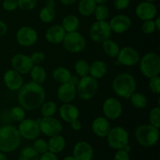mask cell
Listing matches in <instances>:
<instances>
[{
  "label": "cell",
  "mask_w": 160,
  "mask_h": 160,
  "mask_svg": "<svg viewBox=\"0 0 160 160\" xmlns=\"http://www.w3.org/2000/svg\"><path fill=\"white\" fill-rule=\"evenodd\" d=\"M18 103L27 111L39 109L46 98V92L42 84L33 81L23 84L18 91Z\"/></svg>",
  "instance_id": "1"
},
{
  "label": "cell",
  "mask_w": 160,
  "mask_h": 160,
  "mask_svg": "<svg viewBox=\"0 0 160 160\" xmlns=\"http://www.w3.org/2000/svg\"><path fill=\"white\" fill-rule=\"evenodd\" d=\"M22 138L18 129L11 124L0 127V152H12L20 147Z\"/></svg>",
  "instance_id": "2"
},
{
  "label": "cell",
  "mask_w": 160,
  "mask_h": 160,
  "mask_svg": "<svg viewBox=\"0 0 160 160\" xmlns=\"http://www.w3.org/2000/svg\"><path fill=\"white\" fill-rule=\"evenodd\" d=\"M112 88L118 97L129 99L131 95L135 92L137 89L135 78L127 72L120 73L112 80Z\"/></svg>",
  "instance_id": "3"
},
{
  "label": "cell",
  "mask_w": 160,
  "mask_h": 160,
  "mask_svg": "<svg viewBox=\"0 0 160 160\" xmlns=\"http://www.w3.org/2000/svg\"><path fill=\"white\" fill-rule=\"evenodd\" d=\"M159 128L149 124H142L134 131V138L138 143L144 148H152L158 143Z\"/></svg>",
  "instance_id": "4"
},
{
  "label": "cell",
  "mask_w": 160,
  "mask_h": 160,
  "mask_svg": "<svg viewBox=\"0 0 160 160\" xmlns=\"http://www.w3.org/2000/svg\"><path fill=\"white\" fill-rule=\"evenodd\" d=\"M141 73L147 78L159 76L160 73V56L155 52L144 54L139 60Z\"/></svg>",
  "instance_id": "5"
},
{
  "label": "cell",
  "mask_w": 160,
  "mask_h": 160,
  "mask_svg": "<svg viewBox=\"0 0 160 160\" xmlns=\"http://www.w3.org/2000/svg\"><path fill=\"white\" fill-rule=\"evenodd\" d=\"M77 96L81 100L88 101L93 98L98 89V80L90 75L80 78L79 83L76 86Z\"/></svg>",
  "instance_id": "6"
},
{
  "label": "cell",
  "mask_w": 160,
  "mask_h": 160,
  "mask_svg": "<svg viewBox=\"0 0 160 160\" xmlns=\"http://www.w3.org/2000/svg\"><path fill=\"white\" fill-rule=\"evenodd\" d=\"M106 138L108 145L112 149H122L125 145L129 144V133L121 126L111 128Z\"/></svg>",
  "instance_id": "7"
},
{
  "label": "cell",
  "mask_w": 160,
  "mask_h": 160,
  "mask_svg": "<svg viewBox=\"0 0 160 160\" xmlns=\"http://www.w3.org/2000/svg\"><path fill=\"white\" fill-rule=\"evenodd\" d=\"M62 43L67 52L74 54L82 52L87 46L85 38L78 31L67 33Z\"/></svg>",
  "instance_id": "8"
},
{
  "label": "cell",
  "mask_w": 160,
  "mask_h": 160,
  "mask_svg": "<svg viewBox=\"0 0 160 160\" xmlns=\"http://www.w3.org/2000/svg\"><path fill=\"white\" fill-rule=\"evenodd\" d=\"M112 31L107 20L94 22L89 29L90 38L96 43H102L104 41L110 38Z\"/></svg>",
  "instance_id": "9"
},
{
  "label": "cell",
  "mask_w": 160,
  "mask_h": 160,
  "mask_svg": "<svg viewBox=\"0 0 160 160\" xmlns=\"http://www.w3.org/2000/svg\"><path fill=\"white\" fill-rule=\"evenodd\" d=\"M19 133L22 138L33 141L39 138L41 134L38 122L34 119H26L20 122L18 125Z\"/></svg>",
  "instance_id": "10"
},
{
  "label": "cell",
  "mask_w": 160,
  "mask_h": 160,
  "mask_svg": "<svg viewBox=\"0 0 160 160\" xmlns=\"http://www.w3.org/2000/svg\"><path fill=\"white\" fill-rule=\"evenodd\" d=\"M36 120L39 123L41 134H43L48 138L60 134L63 130V126L60 120L54 117H42Z\"/></svg>",
  "instance_id": "11"
},
{
  "label": "cell",
  "mask_w": 160,
  "mask_h": 160,
  "mask_svg": "<svg viewBox=\"0 0 160 160\" xmlns=\"http://www.w3.org/2000/svg\"><path fill=\"white\" fill-rule=\"evenodd\" d=\"M140 58V53L136 48L134 47L125 46L120 49L116 63L125 67H134L138 63Z\"/></svg>",
  "instance_id": "12"
},
{
  "label": "cell",
  "mask_w": 160,
  "mask_h": 160,
  "mask_svg": "<svg viewBox=\"0 0 160 160\" xmlns=\"http://www.w3.org/2000/svg\"><path fill=\"white\" fill-rule=\"evenodd\" d=\"M16 40L22 47H31L37 43L38 34L34 28L30 26H23L17 30Z\"/></svg>",
  "instance_id": "13"
},
{
  "label": "cell",
  "mask_w": 160,
  "mask_h": 160,
  "mask_svg": "<svg viewBox=\"0 0 160 160\" xmlns=\"http://www.w3.org/2000/svg\"><path fill=\"white\" fill-rule=\"evenodd\" d=\"M102 112L108 120H116L123 113V106L120 100L114 97H109L102 104Z\"/></svg>",
  "instance_id": "14"
},
{
  "label": "cell",
  "mask_w": 160,
  "mask_h": 160,
  "mask_svg": "<svg viewBox=\"0 0 160 160\" xmlns=\"http://www.w3.org/2000/svg\"><path fill=\"white\" fill-rule=\"evenodd\" d=\"M11 67L22 75H26L30 73L33 67L32 61L30 56L24 53H17L11 59Z\"/></svg>",
  "instance_id": "15"
},
{
  "label": "cell",
  "mask_w": 160,
  "mask_h": 160,
  "mask_svg": "<svg viewBox=\"0 0 160 160\" xmlns=\"http://www.w3.org/2000/svg\"><path fill=\"white\" fill-rule=\"evenodd\" d=\"M109 23L112 32L120 34L129 31L132 25V20L126 14H117L111 18Z\"/></svg>",
  "instance_id": "16"
},
{
  "label": "cell",
  "mask_w": 160,
  "mask_h": 160,
  "mask_svg": "<svg viewBox=\"0 0 160 160\" xmlns=\"http://www.w3.org/2000/svg\"><path fill=\"white\" fill-rule=\"evenodd\" d=\"M158 9L154 2L143 1L139 2L135 8V14L139 20H153L157 16Z\"/></svg>",
  "instance_id": "17"
},
{
  "label": "cell",
  "mask_w": 160,
  "mask_h": 160,
  "mask_svg": "<svg viewBox=\"0 0 160 160\" xmlns=\"http://www.w3.org/2000/svg\"><path fill=\"white\" fill-rule=\"evenodd\" d=\"M3 82L5 86L12 92L19 91L24 84L23 75L13 69H9L5 72L3 75Z\"/></svg>",
  "instance_id": "18"
},
{
  "label": "cell",
  "mask_w": 160,
  "mask_h": 160,
  "mask_svg": "<svg viewBox=\"0 0 160 160\" xmlns=\"http://www.w3.org/2000/svg\"><path fill=\"white\" fill-rule=\"evenodd\" d=\"M73 156L76 160H92L94 157L93 147L85 141L77 142L73 147Z\"/></svg>",
  "instance_id": "19"
},
{
  "label": "cell",
  "mask_w": 160,
  "mask_h": 160,
  "mask_svg": "<svg viewBox=\"0 0 160 160\" xmlns=\"http://www.w3.org/2000/svg\"><path fill=\"white\" fill-rule=\"evenodd\" d=\"M67 32L60 24H53L46 30L45 33V40L52 45L62 43Z\"/></svg>",
  "instance_id": "20"
},
{
  "label": "cell",
  "mask_w": 160,
  "mask_h": 160,
  "mask_svg": "<svg viewBox=\"0 0 160 160\" xmlns=\"http://www.w3.org/2000/svg\"><path fill=\"white\" fill-rule=\"evenodd\" d=\"M76 86L69 82L60 84L57 90V98L61 102L70 103L76 98Z\"/></svg>",
  "instance_id": "21"
},
{
  "label": "cell",
  "mask_w": 160,
  "mask_h": 160,
  "mask_svg": "<svg viewBox=\"0 0 160 160\" xmlns=\"http://www.w3.org/2000/svg\"><path fill=\"white\" fill-rule=\"evenodd\" d=\"M92 132L95 136L98 138H106L111 129V125L109 120L104 117H98L92 121Z\"/></svg>",
  "instance_id": "22"
},
{
  "label": "cell",
  "mask_w": 160,
  "mask_h": 160,
  "mask_svg": "<svg viewBox=\"0 0 160 160\" xmlns=\"http://www.w3.org/2000/svg\"><path fill=\"white\" fill-rule=\"evenodd\" d=\"M59 115L63 121L70 123L79 118L80 111L76 106L70 103H62L59 109Z\"/></svg>",
  "instance_id": "23"
},
{
  "label": "cell",
  "mask_w": 160,
  "mask_h": 160,
  "mask_svg": "<svg viewBox=\"0 0 160 160\" xmlns=\"http://www.w3.org/2000/svg\"><path fill=\"white\" fill-rule=\"evenodd\" d=\"M107 71V64L103 60H95L89 66V75L96 80L104 78Z\"/></svg>",
  "instance_id": "24"
},
{
  "label": "cell",
  "mask_w": 160,
  "mask_h": 160,
  "mask_svg": "<svg viewBox=\"0 0 160 160\" xmlns=\"http://www.w3.org/2000/svg\"><path fill=\"white\" fill-rule=\"evenodd\" d=\"M66 144L67 142L65 138L61 135V134L50 137L48 142V151L54 154H59L63 151L66 147Z\"/></svg>",
  "instance_id": "25"
},
{
  "label": "cell",
  "mask_w": 160,
  "mask_h": 160,
  "mask_svg": "<svg viewBox=\"0 0 160 160\" xmlns=\"http://www.w3.org/2000/svg\"><path fill=\"white\" fill-rule=\"evenodd\" d=\"M61 26L67 33L77 31L80 26V20L76 15L69 14L63 17Z\"/></svg>",
  "instance_id": "26"
},
{
  "label": "cell",
  "mask_w": 160,
  "mask_h": 160,
  "mask_svg": "<svg viewBox=\"0 0 160 160\" xmlns=\"http://www.w3.org/2000/svg\"><path fill=\"white\" fill-rule=\"evenodd\" d=\"M96 6L95 0H80L78 6V12L82 17H91L94 14Z\"/></svg>",
  "instance_id": "27"
},
{
  "label": "cell",
  "mask_w": 160,
  "mask_h": 160,
  "mask_svg": "<svg viewBox=\"0 0 160 160\" xmlns=\"http://www.w3.org/2000/svg\"><path fill=\"white\" fill-rule=\"evenodd\" d=\"M30 76L33 82L42 84L47 79V72L42 65H34L30 71Z\"/></svg>",
  "instance_id": "28"
},
{
  "label": "cell",
  "mask_w": 160,
  "mask_h": 160,
  "mask_svg": "<svg viewBox=\"0 0 160 160\" xmlns=\"http://www.w3.org/2000/svg\"><path fill=\"white\" fill-rule=\"evenodd\" d=\"M102 48L105 54L110 58H117L120 49L117 42L110 38L102 43Z\"/></svg>",
  "instance_id": "29"
},
{
  "label": "cell",
  "mask_w": 160,
  "mask_h": 160,
  "mask_svg": "<svg viewBox=\"0 0 160 160\" xmlns=\"http://www.w3.org/2000/svg\"><path fill=\"white\" fill-rule=\"evenodd\" d=\"M52 75L53 80L61 84L69 82L72 73L67 67H58L53 70Z\"/></svg>",
  "instance_id": "30"
},
{
  "label": "cell",
  "mask_w": 160,
  "mask_h": 160,
  "mask_svg": "<svg viewBox=\"0 0 160 160\" xmlns=\"http://www.w3.org/2000/svg\"><path fill=\"white\" fill-rule=\"evenodd\" d=\"M131 105L136 109H144L148 106V98L142 92H135L129 98Z\"/></svg>",
  "instance_id": "31"
},
{
  "label": "cell",
  "mask_w": 160,
  "mask_h": 160,
  "mask_svg": "<svg viewBox=\"0 0 160 160\" xmlns=\"http://www.w3.org/2000/svg\"><path fill=\"white\" fill-rule=\"evenodd\" d=\"M56 12L55 8L48 7L45 6L40 9L38 12V18L42 22L45 23H52L56 19Z\"/></svg>",
  "instance_id": "32"
},
{
  "label": "cell",
  "mask_w": 160,
  "mask_h": 160,
  "mask_svg": "<svg viewBox=\"0 0 160 160\" xmlns=\"http://www.w3.org/2000/svg\"><path fill=\"white\" fill-rule=\"evenodd\" d=\"M40 112L42 117H54L57 112V105L53 101H45L41 106Z\"/></svg>",
  "instance_id": "33"
},
{
  "label": "cell",
  "mask_w": 160,
  "mask_h": 160,
  "mask_svg": "<svg viewBox=\"0 0 160 160\" xmlns=\"http://www.w3.org/2000/svg\"><path fill=\"white\" fill-rule=\"evenodd\" d=\"M40 155L34 150L33 146L24 147L20 151L18 160H38Z\"/></svg>",
  "instance_id": "34"
},
{
  "label": "cell",
  "mask_w": 160,
  "mask_h": 160,
  "mask_svg": "<svg viewBox=\"0 0 160 160\" xmlns=\"http://www.w3.org/2000/svg\"><path fill=\"white\" fill-rule=\"evenodd\" d=\"M89 66L90 64L85 59H78L74 64L76 75H78L80 78L89 75Z\"/></svg>",
  "instance_id": "35"
},
{
  "label": "cell",
  "mask_w": 160,
  "mask_h": 160,
  "mask_svg": "<svg viewBox=\"0 0 160 160\" xmlns=\"http://www.w3.org/2000/svg\"><path fill=\"white\" fill-rule=\"evenodd\" d=\"M9 117L13 121L20 123L26 117V110L20 105L12 106L9 110Z\"/></svg>",
  "instance_id": "36"
},
{
  "label": "cell",
  "mask_w": 160,
  "mask_h": 160,
  "mask_svg": "<svg viewBox=\"0 0 160 160\" xmlns=\"http://www.w3.org/2000/svg\"><path fill=\"white\" fill-rule=\"evenodd\" d=\"M95 20L98 21L107 20L109 17V9L106 4L97 5L94 12Z\"/></svg>",
  "instance_id": "37"
},
{
  "label": "cell",
  "mask_w": 160,
  "mask_h": 160,
  "mask_svg": "<svg viewBox=\"0 0 160 160\" xmlns=\"http://www.w3.org/2000/svg\"><path fill=\"white\" fill-rule=\"evenodd\" d=\"M149 123L156 128H160V108L159 106L152 108L148 113Z\"/></svg>",
  "instance_id": "38"
},
{
  "label": "cell",
  "mask_w": 160,
  "mask_h": 160,
  "mask_svg": "<svg viewBox=\"0 0 160 160\" xmlns=\"http://www.w3.org/2000/svg\"><path fill=\"white\" fill-rule=\"evenodd\" d=\"M33 148H34V150H35L39 155L44 154V153H45L46 152L48 151V142H46V141L43 138H38L37 139L34 140Z\"/></svg>",
  "instance_id": "39"
},
{
  "label": "cell",
  "mask_w": 160,
  "mask_h": 160,
  "mask_svg": "<svg viewBox=\"0 0 160 160\" xmlns=\"http://www.w3.org/2000/svg\"><path fill=\"white\" fill-rule=\"evenodd\" d=\"M18 8L23 11H31L38 5V0H17Z\"/></svg>",
  "instance_id": "40"
},
{
  "label": "cell",
  "mask_w": 160,
  "mask_h": 160,
  "mask_svg": "<svg viewBox=\"0 0 160 160\" xmlns=\"http://www.w3.org/2000/svg\"><path fill=\"white\" fill-rule=\"evenodd\" d=\"M142 31L145 34H152L156 31V24H155L154 19L153 20H145L141 26Z\"/></svg>",
  "instance_id": "41"
},
{
  "label": "cell",
  "mask_w": 160,
  "mask_h": 160,
  "mask_svg": "<svg viewBox=\"0 0 160 160\" xmlns=\"http://www.w3.org/2000/svg\"><path fill=\"white\" fill-rule=\"evenodd\" d=\"M148 87H149L150 91L153 94L159 95L160 94V78L159 76L153 77V78H149L148 81Z\"/></svg>",
  "instance_id": "42"
},
{
  "label": "cell",
  "mask_w": 160,
  "mask_h": 160,
  "mask_svg": "<svg viewBox=\"0 0 160 160\" xmlns=\"http://www.w3.org/2000/svg\"><path fill=\"white\" fill-rule=\"evenodd\" d=\"M34 65H41L45 59V54L42 51H35L30 56Z\"/></svg>",
  "instance_id": "43"
},
{
  "label": "cell",
  "mask_w": 160,
  "mask_h": 160,
  "mask_svg": "<svg viewBox=\"0 0 160 160\" xmlns=\"http://www.w3.org/2000/svg\"><path fill=\"white\" fill-rule=\"evenodd\" d=\"M2 8L8 12L16 10L18 8L17 0H4L2 2Z\"/></svg>",
  "instance_id": "44"
},
{
  "label": "cell",
  "mask_w": 160,
  "mask_h": 160,
  "mask_svg": "<svg viewBox=\"0 0 160 160\" xmlns=\"http://www.w3.org/2000/svg\"><path fill=\"white\" fill-rule=\"evenodd\" d=\"M116 152L114 154L113 160H131L129 153L125 152L123 149L116 150Z\"/></svg>",
  "instance_id": "45"
},
{
  "label": "cell",
  "mask_w": 160,
  "mask_h": 160,
  "mask_svg": "<svg viewBox=\"0 0 160 160\" xmlns=\"http://www.w3.org/2000/svg\"><path fill=\"white\" fill-rule=\"evenodd\" d=\"M131 0H114V6L118 10H125L130 6Z\"/></svg>",
  "instance_id": "46"
},
{
  "label": "cell",
  "mask_w": 160,
  "mask_h": 160,
  "mask_svg": "<svg viewBox=\"0 0 160 160\" xmlns=\"http://www.w3.org/2000/svg\"><path fill=\"white\" fill-rule=\"evenodd\" d=\"M38 160H59L57 155L48 151L44 154L40 155Z\"/></svg>",
  "instance_id": "47"
},
{
  "label": "cell",
  "mask_w": 160,
  "mask_h": 160,
  "mask_svg": "<svg viewBox=\"0 0 160 160\" xmlns=\"http://www.w3.org/2000/svg\"><path fill=\"white\" fill-rule=\"evenodd\" d=\"M70 125L71 129L74 131H81V128H82V123L80 121L79 119H77V120H74L72 122H70Z\"/></svg>",
  "instance_id": "48"
},
{
  "label": "cell",
  "mask_w": 160,
  "mask_h": 160,
  "mask_svg": "<svg viewBox=\"0 0 160 160\" xmlns=\"http://www.w3.org/2000/svg\"><path fill=\"white\" fill-rule=\"evenodd\" d=\"M8 31V27L4 21L0 20V38L4 37Z\"/></svg>",
  "instance_id": "49"
},
{
  "label": "cell",
  "mask_w": 160,
  "mask_h": 160,
  "mask_svg": "<svg viewBox=\"0 0 160 160\" xmlns=\"http://www.w3.org/2000/svg\"><path fill=\"white\" fill-rule=\"evenodd\" d=\"M79 81L80 78L78 75H71L70 80H69V83H70V84H73V85L77 86L78 84V83H79Z\"/></svg>",
  "instance_id": "50"
},
{
  "label": "cell",
  "mask_w": 160,
  "mask_h": 160,
  "mask_svg": "<svg viewBox=\"0 0 160 160\" xmlns=\"http://www.w3.org/2000/svg\"><path fill=\"white\" fill-rule=\"evenodd\" d=\"M78 0H59L61 3L64 6H71L78 2Z\"/></svg>",
  "instance_id": "51"
},
{
  "label": "cell",
  "mask_w": 160,
  "mask_h": 160,
  "mask_svg": "<svg viewBox=\"0 0 160 160\" xmlns=\"http://www.w3.org/2000/svg\"><path fill=\"white\" fill-rule=\"evenodd\" d=\"M155 24H156V31H159L160 30V17H156L154 18Z\"/></svg>",
  "instance_id": "52"
},
{
  "label": "cell",
  "mask_w": 160,
  "mask_h": 160,
  "mask_svg": "<svg viewBox=\"0 0 160 160\" xmlns=\"http://www.w3.org/2000/svg\"><path fill=\"white\" fill-rule=\"evenodd\" d=\"M46 5L45 6H48V7L55 8V5H56V2H55V0H46Z\"/></svg>",
  "instance_id": "53"
},
{
  "label": "cell",
  "mask_w": 160,
  "mask_h": 160,
  "mask_svg": "<svg viewBox=\"0 0 160 160\" xmlns=\"http://www.w3.org/2000/svg\"><path fill=\"white\" fill-rule=\"evenodd\" d=\"M122 149L124 150V151L130 153V152H131V145H130V144H128V145H125V146L123 147Z\"/></svg>",
  "instance_id": "54"
},
{
  "label": "cell",
  "mask_w": 160,
  "mask_h": 160,
  "mask_svg": "<svg viewBox=\"0 0 160 160\" xmlns=\"http://www.w3.org/2000/svg\"><path fill=\"white\" fill-rule=\"evenodd\" d=\"M109 0H95L97 5H102V4H106Z\"/></svg>",
  "instance_id": "55"
},
{
  "label": "cell",
  "mask_w": 160,
  "mask_h": 160,
  "mask_svg": "<svg viewBox=\"0 0 160 160\" xmlns=\"http://www.w3.org/2000/svg\"><path fill=\"white\" fill-rule=\"evenodd\" d=\"M0 160H7L6 153L2 152H0Z\"/></svg>",
  "instance_id": "56"
},
{
  "label": "cell",
  "mask_w": 160,
  "mask_h": 160,
  "mask_svg": "<svg viewBox=\"0 0 160 160\" xmlns=\"http://www.w3.org/2000/svg\"><path fill=\"white\" fill-rule=\"evenodd\" d=\"M62 160H76V159H75V158L73 157V156H66V157Z\"/></svg>",
  "instance_id": "57"
},
{
  "label": "cell",
  "mask_w": 160,
  "mask_h": 160,
  "mask_svg": "<svg viewBox=\"0 0 160 160\" xmlns=\"http://www.w3.org/2000/svg\"><path fill=\"white\" fill-rule=\"evenodd\" d=\"M145 1H147V2H155L156 1H157V0H145Z\"/></svg>",
  "instance_id": "58"
}]
</instances>
